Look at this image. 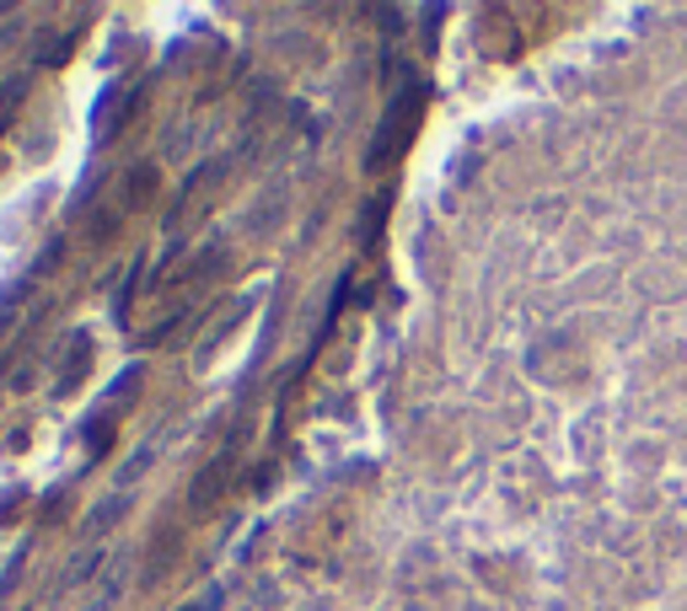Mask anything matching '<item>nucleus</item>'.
I'll return each mask as SVG.
<instances>
[{
  "mask_svg": "<svg viewBox=\"0 0 687 611\" xmlns=\"http://www.w3.org/2000/svg\"><path fill=\"white\" fill-rule=\"evenodd\" d=\"M381 220H387V193H376L371 204H366V220H360V242L371 247L376 231H381Z\"/></svg>",
  "mask_w": 687,
  "mask_h": 611,
  "instance_id": "obj_2",
  "label": "nucleus"
},
{
  "mask_svg": "<svg viewBox=\"0 0 687 611\" xmlns=\"http://www.w3.org/2000/svg\"><path fill=\"white\" fill-rule=\"evenodd\" d=\"M419 108H425V86H408L398 103H392V113L381 123V134H376L371 145V167H387V161H398V151L414 140V129H419Z\"/></svg>",
  "mask_w": 687,
  "mask_h": 611,
  "instance_id": "obj_1",
  "label": "nucleus"
}]
</instances>
